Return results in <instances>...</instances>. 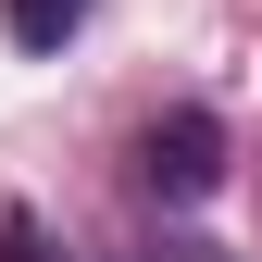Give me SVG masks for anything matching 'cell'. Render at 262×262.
Masks as SVG:
<instances>
[{"mask_svg": "<svg viewBox=\"0 0 262 262\" xmlns=\"http://www.w3.org/2000/svg\"><path fill=\"white\" fill-rule=\"evenodd\" d=\"M138 175L162 187V200H212V187H225V125L212 113H162L138 138Z\"/></svg>", "mask_w": 262, "mask_h": 262, "instance_id": "cell-1", "label": "cell"}, {"mask_svg": "<svg viewBox=\"0 0 262 262\" xmlns=\"http://www.w3.org/2000/svg\"><path fill=\"white\" fill-rule=\"evenodd\" d=\"M0 25H13V50H62L88 25V0H0Z\"/></svg>", "mask_w": 262, "mask_h": 262, "instance_id": "cell-2", "label": "cell"}, {"mask_svg": "<svg viewBox=\"0 0 262 262\" xmlns=\"http://www.w3.org/2000/svg\"><path fill=\"white\" fill-rule=\"evenodd\" d=\"M0 262H50V237H38L25 212H0Z\"/></svg>", "mask_w": 262, "mask_h": 262, "instance_id": "cell-3", "label": "cell"}]
</instances>
